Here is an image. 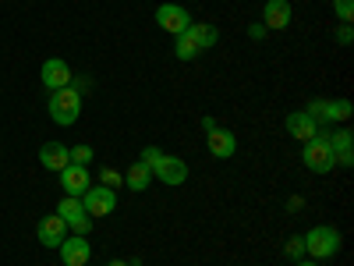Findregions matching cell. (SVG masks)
<instances>
[{
  "instance_id": "1",
  "label": "cell",
  "mask_w": 354,
  "mask_h": 266,
  "mask_svg": "<svg viewBox=\"0 0 354 266\" xmlns=\"http://www.w3.org/2000/svg\"><path fill=\"white\" fill-rule=\"evenodd\" d=\"M138 160L153 170V177H160V181L170 185V188H177V185L188 181V163H185L181 157H170V153L156 150V145H145Z\"/></svg>"
},
{
  "instance_id": "2",
  "label": "cell",
  "mask_w": 354,
  "mask_h": 266,
  "mask_svg": "<svg viewBox=\"0 0 354 266\" xmlns=\"http://www.w3.org/2000/svg\"><path fill=\"white\" fill-rule=\"evenodd\" d=\"M46 110H50V121H53V125L68 128V125H75V121H78V114H82V93H78L75 85L57 89V93H50Z\"/></svg>"
},
{
  "instance_id": "3",
  "label": "cell",
  "mask_w": 354,
  "mask_h": 266,
  "mask_svg": "<svg viewBox=\"0 0 354 266\" xmlns=\"http://www.w3.org/2000/svg\"><path fill=\"white\" fill-rule=\"evenodd\" d=\"M305 252L312 259H333L340 252V231L330 227V224H315L308 234H305Z\"/></svg>"
},
{
  "instance_id": "4",
  "label": "cell",
  "mask_w": 354,
  "mask_h": 266,
  "mask_svg": "<svg viewBox=\"0 0 354 266\" xmlns=\"http://www.w3.org/2000/svg\"><path fill=\"white\" fill-rule=\"evenodd\" d=\"M57 217H61V220L68 224V231L82 234V238H85V234L93 231V224H96L93 217L85 213V206H82V199H78V195H64L61 202H57Z\"/></svg>"
},
{
  "instance_id": "5",
  "label": "cell",
  "mask_w": 354,
  "mask_h": 266,
  "mask_svg": "<svg viewBox=\"0 0 354 266\" xmlns=\"http://www.w3.org/2000/svg\"><path fill=\"white\" fill-rule=\"evenodd\" d=\"M301 163H305L312 174H330V170L337 167V157H333V150H330L326 139H308L305 150H301Z\"/></svg>"
},
{
  "instance_id": "6",
  "label": "cell",
  "mask_w": 354,
  "mask_h": 266,
  "mask_svg": "<svg viewBox=\"0 0 354 266\" xmlns=\"http://www.w3.org/2000/svg\"><path fill=\"white\" fill-rule=\"evenodd\" d=\"M82 206H85V213L93 217V220H103L117 210V192L106 188V185H88V192L82 195Z\"/></svg>"
},
{
  "instance_id": "7",
  "label": "cell",
  "mask_w": 354,
  "mask_h": 266,
  "mask_svg": "<svg viewBox=\"0 0 354 266\" xmlns=\"http://www.w3.org/2000/svg\"><path fill=\"white\" fill-rule=\"evenodd\" d=\"M305 114H312L319 125H333V121H347L351 117V100H308Z\"/></svg>"
},
{
  "instance_id": "8",
  "label": "cell",
  "mask_w": 354,
  "mask_h": 266,
  "mask_svg": "<svg viewBox=\"0 0 354 266\" xmlns=\"http://www.w3.org/2000/svg\"><path fill=\"white\" fill-rule=\"evenodd\" d=\"M156 25L163 28V33H170V36H181L185 28L192 25V15L181 4H160L156 8Z\"/></svg>"
},
{
  "instance_id": "9",
  "label": "cell",
  "mask_w": 354,
  "mask_h": 266,
  "mask_svg": "<svg viewBox=\"0 0 354 266\" xmlns=\"http://www.w3.org/2000/svg\"><path fill=\"white\" fill-rule=\"evenodd\" d=\"M205 150H209L216 160H230L234 153H238V135H234L230 128H213V132H205Z\"/></svg>"
},
{
  "instance_id": "10",
  "label": "cell",
  "mask_w": 354,
  "mask_h": 266,
  "mask_svg": "<svg viewBox=\"0 0 354 266\" xmlns=\"http://www.w3.org/2000/svg\"><path fill=\"white\" fill-rule=\"evenodd\" d=\"M283 128H287L290 139H298V142H308V139L319 135V121H315L312 114H305V110H290L283 117Z\"/></svg>"
},
{
  "instance_id": "11",
  "label": "cell",
  "mask_w": 354,
  "mask_h": 266,
  "mask_svg": "<svg viewBox=\"0 0 354 266\" xmlns=\"http://www.w3.org/2000/svg\"><path fill=\"white\" fill-rule=\"evenodd\" d=\"M39 78H43V85L50 89V93H57V89H64V85H71V68H68V61H61V57H50V61H43V68H39Z\"/></svg>"
},
{
  "instance_id": "12",
  "label": "cell",
  "mask_w": 354,
  "mask_h": 266,
  "mask_svg": "<svg viewBox=\"0 0 354 266\" xmlns=\"http://www.w3.org/2000/svg\"><path fill=\"white\" fill-rule=\"evenodd\" d=\"M36 238H39V245H46V249H61V242L68 238V224L57 217V213H46V217L39 220V227H36Z\"/></svg>"
},
{
  "instance_id": "13",
  "label": "cell",
  "mask_w": 354,
  "mask_h": 266,
  "mask_svg": "<svg viewBox=\"0 0 354 266\" xmlns=\"http://www.w3.org/2000/svg\"><path fill=\"white\" fill-rule=\"evenodd\" d=\"M88 185H93V177H88V167H78V163H68L64 170H61V188L68 192V195H85L88 192Z\"/></svg>"
},
{
  "instance_id": "14",
  "label": "cell",
  "mask_w": 354,
  "mask_h": 266,
  "mask_svg": "<svg viewBox=\"0 0 354 266\" xmlns=\"http://www.w3.org/2000/svg\"><path fill=\"white\" fill-rule=\"evenodd\" d=\"M39 163L53 174H61L68 163H71V153H68V145L64 142H43L39 145Z\"/></svg>"
},
{
  "instance_id": "15",
  "label": "cell",
  "mask_w": 354,
  "mask_h": 266,
  "mask_svg": "<svg viewBox=\"0 0 354 266\" xmlns=\"http://www.w3.org/2000/svg\"><path fill=\"white\" fill-rule=\"evenodd\" d=\"M262 25L277 28V33L287 28L290 25V4H287V0H266V4H262Z\"/></svg>"
},
{
  "instance_id": "16",
  "label": "cell",
  "mask_w": 354,
  "mask_h": 266,
  "mask_svg": "<svg viewBox=\"0 0 354 266\" xmlns=\"http://www.w3.org/2000/svg\"><path fill=\"white\" fill-rule=\"evenodd\" d=\"M88 242L82 238V234H71V238H64L61 242V259H64V266H85L88 263Z\"/></svg>"
},
{
  "instance_id": "17",
  "label": "cell",
  "mask_w": 354,
  "mask_h": 266,
  "mask_svg": "<svg viewBox=\"0 0 354 266\" xmlns=\"http://www.w3.org/2000/svg\"><path fill=\"white\" fill-rule=\"evenodd\" d=\"M177 43H174V57H177V61H195V57L202 53L198 50V43H195V33H192V25L185 28V33L181 36H174Z\"/></svg>"
},
{
  "instance_id": "18",
  "label": "cell",
  "mask_w": 354,
  "mask_h": 266,
  "mask_svg": "<svg viewBox=\"0 0 354 266\" xmlns=\"http://www.w3.org/2000/svg\"><path fill=\"white\" fill-rule=\"evenodd\" d=\"M149 181H153V170L145 167L142 160H138V163H131V167H128V174H124V185H128L131 192H145V188H149Z\"/></svg>"
},
{
  "instance_id": "19",
  "label": "cell",
  "mask_w": 354,
  "mask_h": 266,
  "mask_svg": "<svg viewBox=\"0 0 354 266\" xmlns=\"http://www.w3.org/2000/svg\"><path fill=\"white\" fill-rule=\"evenodd\" d=\"M192 33H195L198 50H213V46L220 43V28L209 25V21H192Z\"/></svg>"
},
{
  "instance_id": "20",
  "label": "cell",
  "mask_w": 354,
  "mask_h": 266,
  "mask_svg": "<svg viewBox=\"0 0 354 266\" xmlns=\"http://www.w3.org/2000/svg\"><path fill=\"white\" fill-rule=\"evenodd\" d=\"M326 142H330L333 157L351 153V145H354V132H351V128H337V132H330V135H326Z\"/></svg>"
},
{
  "instance_id": "21",
  "label": "cell",
  "mask_w": 354,
  "mask_h": 266,
  "mask_svg": "<svg viewBox=\"0 0 354 266\" xmlns=\"http://www.w3.org/2000/svg\"><path fill=\"white\" fill-rule=\"evenodd\" d=\"M283 252H287L294 263H298V259H305V234H294V238H287Z\"/></svg>"
},
{
  "instance_id": "22",
  "label": "cell",
  "mask_w": 354,
  "mask_h": 266,
  "mask_svg": "<svg viewBox=\"0 0 354 266\" xmlns=\"http://www.w3.org/2000/svg\"><path fill=\"white\" fill-rule=\"evenodd\" d=\"M68 153H71V163H78V167L93 163V157H96V153H93V145H71Z\"/></svg>"
},
{
  "instance_id": "23",
  "label": "cell",
  "mask_w": 354,
  "mask_h": 266,
  "mask_svg": "<svg viewBox=\"0 0 354 266\" xmlns=\"http://www.w3.org/2000/svg\"><path fill=\"white\" fill-rule=\"evenodd\" d=\"M333 11H337L340 25H351L354 21V0H333Z\"/></svg>"
},
{
  "instance_id": "24",
  "label": "cell",
  "mask_w": 354,
  "mask_h": 266,
  "mask_svg": "<svg viewBox=\"0 0 354 266\" xmlns=\"http://www.w3.org/2000/svg\"><path fill=\"white\" fill-rule=\"evenodd\" d=\"M100 185H106V188H113V192H117V188L124 185V174H117V170L103 167V170H100Z\"/></svg>"
},
{
  "instance_id": "25",
  "label": "cell",
  "mask_w": 354,
  "mask_h": 266,
  "mask_svg": "<svg viewBox=\"0 0 354 266\" xmlns=\"http://www.w3.org/2000/svg\"><path fill=\"white\" fill-rule=\"evenodd\" d=\"M337 43H340V46H351V43H354V28H351V25H340V28H337Z\"/></svg>"
},
{
  "instance_id": "26",
  "label": "cell",
  "mask_w": 354,
  "mask_h": 266,
  "mask_svg": "<svg viewBox=\"0 0 354 266\" xmlns=\"http://www.w3.org/2000/svg\"><path fill=\"white\" fill-rule=\"evenodd\" d=\"M266 33H270V28H266L262 21H255V25H248V36H252L255 43H259V39H266Z\"/></svg>"
},
{
  "instance_id": "27",
  "label": "cell",
  "mask_w": 354,
  "mask_h": 266,
  "mask_svg": "<svg viewBox=\"0 0 354 266\" xmlns=\"http://www.w3.org/2000/svg\"><path fill=\"white\" fill-rule=\"evenodd\" d=\"M106 266H131V263H128V259H110Z\"/></svg>"
},
{
  "instance_id": "28",
  "label": "cell",
  "mask_w": 354,
  "mask_h": 266,
  "mask_svg": "<svg viewBox=\"0 0 354 266\" xmlns=\"http://www.w3.org/2000/svg\"><path fill=\"white\" fill-rule=\"evenodd\" d=\"M294 266H319V263H315V259H298Z\"/></svg>"
},
{
  "instance_id": "29",
  "label": "cell",
  "mask_w": 354,
  "mask_h": 266,
  "mask_svg": "<svg viewBox=\"0 0 354 266\" xmlns=\"http://www.w3.org/2000/svg\"><path fill=\"white\" fill-rule=\"evenodd\" d=\"M85 266H88V263H85Z\"/></svg>"
}]
</instances>
